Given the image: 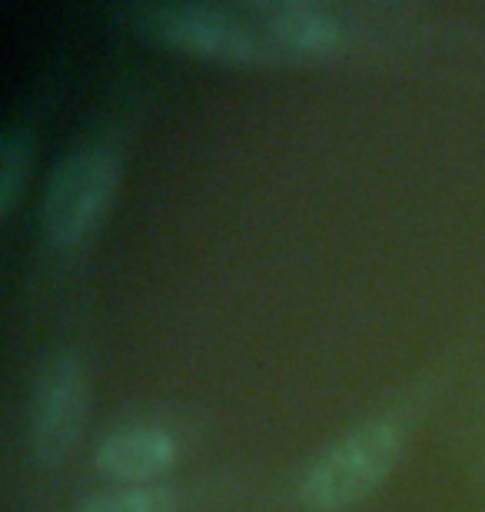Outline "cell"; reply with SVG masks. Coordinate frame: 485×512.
<instances>
[{
    "mask_svg": "<svg viewBox=\"0 0 485 512\" xmlns=\"http://www.w3.org/2000/svg\"><path fill=\"white\" fill-rule=\"evenodd\" d=\"M140 20L150 34L183 54L216 60L233 67H273L286 64L290 54L276 44L250 7L220 4H160L140 10Z\"/></svg>",
    "mask_w": 485,
    "mask_h": 512,
    "instance_id": "cell-1",
    "label": "cell"
},
{
    "mask_svg": "<svg viewBox=\"0 0 485 512\" xmlns=\"http://www.w3.org/2000/svg\"><path fill=\"white\" fill-rule=\"evenodd\" d=\"M402 456V429L392 419H366L329 443L299 483L309 512H343L386 483Z\"/></svg>",
    "mask_w": 485,
    "mask_h": 512,
    "instance_id": "cell-2",
    "label": "cell"
},
{
    "mask_svg": "<svg viewBox=\"0 0 485 512\" xmlns=\"http://www.w3.org/2000/svg\"><path fill=\"white\" fill-rule=\"evenodd\" d=\"M123 180V163L110 150H80L60 160L40 200V230L50 247L70 250L94 233Z\"/></svg>",
    "mask_w": 485,
    "mask_h": 512,
    "instance_id": "cell-3",
    "label": "cell"
},
{
    "mask_svg": "<svg viewBox=\"0 0 485 512\" xmlns=\"http://www.w3.org/2000/svg\"><path fill=\"white\" fill-rule=\"evenodd\" d=\"M90 409V386L74 356H60L47 366L34 393V416H30V439L44 466L67 463L80 443Z\"/></svg>",
    "mask_w": 485,
    "mask_h": 512,
    "instance_id": "cell-4",
    "label": "cell"
},
{
    "mask_svg": "<svg viewBox=\"0 0 485 512\" xmlns=\"http://www.w3.org/2000/svg\"><path fill=\"white\" fill-rule=\"evenodd\" d=\"M94 463L100 476L127 486H153L180 463V443L163 426L117 429L100 443Z\"/></svg>",
    "mask_w": 485,
    "mask_h": 512,
    "instance_id": "cell-5",
    "label": "cell"
},
{
    "mask_svg": "<svg viewBox=\"0 0 485 512\" xmlns=\"http://www.w3.org/2000/svg\"><path fill=\"white\" fill-rule=\"evenodd\" d=\"M246 7L290 60H323L343 50V27L326 7L306 0H266Z\"/></svg>",
    "mask_w": 485,
    "mask_h": 512,
    "instance_id": "cell-6",
    "label": "cell"
},
{
    "mask_svg": "<svg viewBox=\"0 0 485 512\" xmlns=\"http://www.w3.org/2000/svg\"><path fill=\"white\" fill-rule=\"evenodd\" d=\"M77 512H180L177 489L153 483V486H123L110 493H97L80 503Z\"/></svg>",
    "mask_w": 485,
    "mask_h": 512,
    "instance_id": "cell-7",
    "label": "cell"
},
{
    "mask_svg": "<svg viewBox=\"0 0 485 512\" xmlns=\"http://www.w3.org/2000/svg\"><path fill=\"white\" fill-rule=\"evenodd\" d=\"M30 177V137L27 133H10L0 147V213L10 217L24 197Z\"/></svg>",
    "mask_w": 485,
    "mask_h": 512,
    "instance_id": "cell-8",
    "label": "cell"
}]
</instances>
